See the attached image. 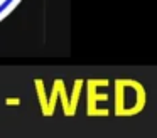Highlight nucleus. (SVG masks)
Segmentation results:
<instances>
[{
    "instance_id": "f257e3e1",
    "label": "nucleus",
    "mask_w": 157,
    "mask_h": 138,
    "mask_svg": "<svg viewBox=\"0 0 157 138\" xmlns=\"http://www.w3.org/2000/svg\"><path fill=\"white\" fill-rule=\"evenodd\" d=\"M21 3V0H0V22L9 15L12 13V10Z\"/></svg>"
}]
</instances>
